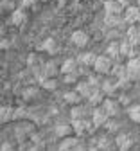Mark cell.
Masks as SVG:
<instances>
[{
	"mask_svg": "<svg viewBox=\"0 0 140 151\" xmlns=\"http://www.w3.org/2000/svg\"><path fill=\"white\" fill-rule=\"evenodd\" d=\"M113 58H110V56H97V60L93 63V70L97 74H111V68H113V63H111Z\"/></svg>",
	"mask_w": 140,
	"mask_h": 151,
	"instance_id": "1",
	"label": "cell"
},
{
	"mask_svg": "<svg viewBox=\"0 0 140 151\" xmlns=\"http://www.w3.org/2000/svg\"><path fill=\"white\" fill-rule=\"evenodd\" d=\"M95 124H93V121H86L85 117L83 119H74L72 121V128H74V133L75 135H85L86 131H92V128H93Z\"/></svg>",
	"mask_w": 140,
	"mask_h": 151,
	"instance_id": "2",
	"label": "cell"
},
{
	"mask_svg": "<svg viewBox=\"0 0 140 151\" xmlns=\"http://www.w3.org/2000/svg\"><path fill=\"white\" fill-rule=\"evenodd\" d=\"M108 119H110V115H108V111L104 110V106H103V104H101V106H93V111H92V121H93L95 128L104 126Z\"/></svg>",
	"mask_w": 140,
	"mask_h": 151,
	"instance_id": "3",
	"label": "cell"
},
{
	"mask_svg": "<svg viewBox=\"0 0 140 151\" xmlns=\"http://www.w3.org/2000/svg\"><path fill=\"white\" fill-rule=\"evenodd\" d=\"M126 67H128L129 79L131 81H140V58H136V56H135V58H129Z\"/></svg>",
	"mask_w": 140,
	"mask_h": 151,
	"instance_id": "4",
	"label": "cell"
},
{
	"mask_svg": "<svg viewBox=\"0 0 140 151\" xmlns=\"http://www.w3.org/2000/svg\"><path fill=\"white\" fill-rule=\"evenodd\" d=\"M124 16V22L128 24H138L140 22V7L138 6H128L126 11L122 13Z\"/></svg>",
	"mask_w": 140,
	"mask_h": 151,
	"instance_id": "5",
	"label": "cell"
},
{
	"mask_svg": "<svg viewBox=\"0 0 140 151\" xmlns=\"http://www.w3.org/2000/svg\"><path fill=\"white\" fill-rule=\"evenodd\" d=\"M124 6L121 0H106L104 2V13L108 14H122L124 13Z\"/></svg>",
	"mask_w": 140,
	"mask_h": 151,
	"instance_id": "6",
	"label": "cell"
},
{
	"mask_svg": "<svg viewBox=\"0 0 140 151\" xmlns=\"http://www.w3.org/2000/svg\"><path fill=\"white\" fill-rule=\"evenodd\" d=\"M79 137V135H77ZM77 137H65L61 142H59V149H61V151H67V149H81V140H79Z\"/></svg>",
	"mask_w": 140,
	"mask_h": 151,
	"instance_id": "7",
	"label": "cell"
},
{
	"mask_svg": "<svg viewBox=\"0 0 140 151\" xmlns=\"http://www.w3.org/2000/svg\"><path fill=\"white\" fill-rule=\"evenodd\" d=\"M70 42H72L75 47L83 49V47L88 45V34H86L85 31H74L72 36H70Z\"/></svg>",
	"mask_w": 140,
	"mask_h": 151,
	"instance_id": "8",
	"label": "cell"
},
{
	"mask_svg": "<svg viewBox=\"0 0 140 151\" xmlns=\"http://www.w3.org/2000/svg\"><path fill=\"white\" fill-rule=\"evenodd\" d=\"M104 110L108 111L110 117H117L118 113H121V101H115V99H104L103 103Z\"/></svg>",
	"mask_w": 140,
	"mask_h": 151,
	"instance_id": "9",
	"label": "cell"
},
{
	"mask_svg": "<svg viewBox=\"0 0 140 151\" xmlns=\"http://www.w3.org/2000/svg\"><path fill=\"white\" fill-rule=\"evenodd\" d=\"M25 22H27V13H25L24 7H22V9H14V11H11V24H13V25L20 27V25H24Z\"/></svg>",
	"mask_w": 140,
	"mask_h": 151,
	"instance_id": "10",
	"label": "cell"
},
{
	"mask_svg": "<svg viewBox=\"0 0 140 151\" xmlns=\"http://www.w3.org/2000/svg\"><path fill=\"white\" fill-rule=\"evenodd\" d=\"M75 90L83 96V99H88L95 88H93V86L88 83V79H86V81H77V83H75Z\"/></svg>",
	"mask_w": 140,
	"mask_h": 151,
	"instance_id": "11",
	"label": "cell"
},
{
	"mask_svg": "<svg viewBox=\"0 0 140 151\" xmlns=\"http://www.w3.org/2000/svg\"><path fill=\"white\" fill-rule=\"evenodd\" d=\"M104 99H106V93H104L101 88H97V90L92 92V96L88 97V103H90L92 106H101V104L104 103Z\"/></svg>",
	"mask_w": 140,
	"mask_h": 151,
	"instance_id": "12",
	"label": "cell"
},
{
	"mask_svg": "<svg viewBox=\"0 0 140 151\" xmlns=\"http://www.w3.org/2000/svg\"><path fill=\"white\" fill-rule=\"evenodd\" d=\"M121 54H122V58H135V43L129 42L128 38H126V42L121 43Z\"/></svg>",
	"mask_w": 140,
	"mask_h": 151,
	"instance_id": "13",
	"label": "cell"
},
{
	"mask_svg": "<svg viewBox=\"0 0 140 151\" xmlns=\"http://www.w3.org/2000/svg\"><path fill=\"white\" fill-rule=\"evenodd\" d=\"M95 60H97V56H95L93 52H83V54L77 58L79 65H83V67H93Z\"/></svg>",
	"mask_w": 140,
	"mask_h": 151,
	"instance_id": "14",
	"label": "cell"
},
{
	"mask_svg": "<svg viewBox=\"0 0 140 151\" xmlns=\"http://www.w3.org/2000/svg\"><path fill=\"white\" fill-rule=\"evenodd\" d=\"M126 38L129 42H133L135 45L140 42V29H138V25H135V24H131V27L126 31Z\"/></svg>",
	"mask_w": 140,
	"mask_h": 151,
	"instance_id": "15",
	"label": "cell"
},
{
	"mask_svg": "<svg viewBox=\"0 0 140 151\" xmlns=\"http://www.w3.org/2000/svg\"><path fill=\"white\" fill-rule=\"evenodd\" d=\"M72 131H74V128H72V122H70V124H57L56 129H54V133H56L57 137L65 139V137H68V135L72 133Z\"/></svg>",
	"mask_w": 140,
	"mask_h": 151,
	"instance_id": "16",
	"label": "cell"
},
{
	"mask_svg": "<svg viewBox=\"0 0 140 151\" xmlns=\"http://www.w3.org/2000/svg\"><path fill=\"white\" fill-rule=\"evenodd\" d=\"M63 99H65V103H68V104H79V103H81V99H83V96H81L77 90H72V92H67V93H65Z\"/></svg>",
	"mask_w": 140,
	"mask_h": 151,
	"instance_id": "17",
	"label": "cell"
},
{
	"mask_svg": "<svg viewBox=\"0 0 140 151\" xmlns=\"http://www.w3.org/2000/svg\"><path fill=\"white\" fill-rule=\"evenodd\" d=\"M39 50H45V52H49V54H54L56 50H57V43H56V40L54 38H47V40L38 47Z\"/></svg>",
	"mask_w": 140,
	"mask_h": 151,
	"instance_id": "18",
	"label": "cell"
},
{
	"mask_svg": "<svg viewBox=\"0 0 140 151\" xmlns=\"http://www.w3.org/2000/svg\"><path fill=\"white\" fill-rule=\"evenodd\" d=\"M77 65H79V61H77V60H72V58H70V60H65V61H63V65H61V68H59V70H61V74L75 72V70L79 68Z\"/></svg>",
	"mask_w": 140,
	"mask_h": 151,
	"instance_id": "19",
	"label": "cell"
},
{
	"mask_svg": "<svg viewBox=\"0 0 140 151\" xmlns=\"http://www.w3.org/2000/svg\"><path fill=\"white\" fill-rule=\"evenodd\" d=\"M106 54L110 56V58H113V60H117V58H121V43H117V42H111L110 45H108V49H106Z\"/></svg>",
	"mask_w": 140,
	"mask_h": 151,
	"instance_id": "20",
	"label": "cell"
},
{
	"mask_svg": "<svg viewBox=\"0 0 140 151\" xmlns=\"http://www.w3.org/2000/svg\"><path fill=\"white\" fill-rule=\"evenodd\" d=\"M115 146L118 147V149H128L129 146H131V139L128 137V135H124V133H121V135H118L117 139H115Z\"/></svg>",
	"mask_w": 140,
	"mask_h": 151,
	"instance_id": "21",
	"label": "cell"
},
{
	"mask_svg": "<svg viewBox=\"0 0 140 151\" xmlns=\"http://www.w3.org/2000/svg\"><path fill=\"white\" fill-rule=\"evenodd\" d=\"M126 113L129 115V119H131L133 122H140V104H131V106H128Z\"/></svg>",
	"mask_w": 140,
	"mask_h": 151,
	"instance_id": "22",
	"label": "cell"
},
{
	"mask_svg": "<svg viewBox=\"0 0 140 151\" xmlns=\"http://www.w3.org/2000/svg\"><path fill=\"white\" fill-rule=\"evenodd\" d=\"M13 115H14V108H11V106H4L2 110H0V121H2L4 124L13 121Z\"/></svg>",
	"mask_w": 140,
	"mask_h": 151,
	"instance_id": "23",
	"label": "cell"
},
{
	"mask_svg": "<svg viewBox=\"0 0 140 151\" xmlns=\"http://www.w3.org/2000/svg\"><path fill=\"white\" fill-rule=\"evenodd\" d=\"M43 72L47 74V78H56L57 72H61V70L56 67V63H54V61H47V63L43 65Z\"/></svg>",
	"mask_w": 140,
	"mask_h": 151,
	"instance_id": "24",
	"label": "cell"
},
{
	"mask_svg": "<svg viewBox=\"0 0 140 151\" xmlns=\"http://www.w3.org/2000/svg\"><path fill=\"white\" fill-rule=\"evenodd\" d=\"M111 74L117 76L118 79H121V78H126V76H128V67H126V65H121V63H117V65H113ZM128 78H129V76H128Z\"/></svg>",
	"mask_w": 140,
	"mask_h": 151,
	"instance_id": "25",
	"label": "cell"
},
{
	"mask_svg": "<svg viewBox=\"0 0 140 151\" xmlns=\"http://www.w3.org/2000/svg\"><path fill=\"white\" fill-rule=\"evenodd\" d=\"M85 108H81V106H77V104H72V110H70V119L74 121V119H83L85 117Z\"/></svg>",
	"mask_w": 140,
	"mask_h": 151,
	"instance_id": "26",
	"label": "cell"
},
{
	"mask_svg": "<svg viewBox=\"0 0 140 151\" xmlns=\"http://www.w3.org/2000/svg\"><path fill=\"white\" fill-rule=\"evenodd\" d=\"M117 88H118L117 83H111V81H103V85H101V90L106 93V96H111V93H113Z\"/></svg>",
	"mask_w": 140,
	"mask_h": 151,
	"instance_id": "27",
	"label": "cell"
},
{
	"mask_svg": "<svg viewBox=\"0 0 140 151\" xmlns=\"http://www.w3.org/2000/svg\"><path fill=\"white\" fill-rule=\"evenodd\" d=\"M121 16L122 14H108V13H104V22L108 25H117V24H121Z\"/></svg>",
	"mask_w": 140,
	"mask_h": 151,
	"instance_id": "28",
	"label": "cell"
},
{
	"mask_svg": "<svg viewBox=\"0 0 140 151\" xmlns=\"http://www.w3.org/2000/svg\"><path fill=\"white\" fill-rule=\"evenodd\" d=\"M63 81H65L67 85H75V83H77V70H75V72L63 74Z\"/></svg>",
	"mask_w": 140,
	"mask_h": 151,
	"instance_id": "29",
	"label": "cell"
},
{
	"mask_svg": "<svg viewBox=\"0 0 140 151\" xmlns=\"http://www.w3.org/2000/svg\"><path fill=\"white\" fill-rule=\"evenodd\" d=\"M88 83L97 90V88H101V85H103V81L99 79V74L95 72V74H92V76H88Z\"/></svg>",
	"mask_w": 140,
	"mask_h": 151,
	"instance_id": "30",
	"label": "cell"
},
{
	"mask_svg": "<svg viewBox=\"0 0 140 151\" xmlns=\"http://www.w3.org/2000/svg\"><path fill=\"white\" fill-rule=\"evenodd\" d=\"M42 86H43L45 90H56V86H57V81H56V78H47V79L42 83Z\"/></svg>",
	"mask_w": 140,
	"mask_h": 151,
	"instance_id": "31",
	"label": "cell"
},
{
	"mask_svg": "<svg viewBox=\"0 0 140 151\" xmlns=\"http://www.w3.org/2000/svg\"><path fill=\"white\" fill-rule=\"evenodd\" d=\"M97 147L99 149H110L111 147V140L108 137H101V139H99V142H97Z\"/></svg>",
	"mask_w": 140,
	"mask_h": 151,
	"instance_id": "32",
	"label": "cell"
},
{
	"mask_svg": "<svg viewBox=\"0 0 140 151\" xmlns=\"http://www.w3.org/2000/svg\"><path fill=\"white\" fill-rule=\"evenodd\" d=\"M36 96H38V88H27V90L24 92V99H25V101H32Z\"/></svg>",
	"mask_w": 140,
	"mask_h": 151,
	"instance_id": "33",
	"label": "cell"
},
{
	"mask_svg": "<svg viewBox=\"0 0 140 151\" xmlns=\"http://www.w3.org/2000/svg\"><path fill=\"white\" fill-rule=\"evenodd\" d=\"M25 117H27V111H25V108H14L13 121H20V119H25Z\"/></svg>",
	"mask_w": 140,
	"mask_h": 151,
	"instance_id": "34",
	"label": "cell"
},
{
	"mask_svg": "<svg viewBox=\"0 0 140 151\" xmlns=\"http://www.w3.org/2000/svg\"><path fill=\"white\" fill-rule=\"evenodd\" d=\"M104 128H106L108 131H117V129H118V122H117V121H110V119H108V121H106V124H104Z\"/></svg>",
	"mask_w": 140,
	"mask_h": 151,
	"instance_id": "35",
	"label": "cell"
},
{
	"mask_svg": "<svg viewBox=\"0 0 140 151\" xmlns=\"http://www.w3.org/2000/svg\"><path fill=\"white\" fill-rule=\"evenodd\" d=\"M2 9L4 11H14V2H13V0H4V2H2Z\"/></svg>",
	"mask_w": 140,
	"mask_h": 151,
	"instance_id": "36",
	"label": "cell"
},
{
	"mask_svg": "<svg viewBox=\"0 0 140 151\" xmlns=\"http://www.w3.org/2000/svg\"><path fill=\"white\" fill-rule=\"evenodd\" d=\"M36 4V0H22V2H20V6H22L24 9H27V7H32Z\"/></svg>",
	"mask_w": 140,
	"mask_h": 151,
	"instance_id": "37",
	"label": "cell"
},
{
	"mask_svg": "<svg viewBox=\"0 0 140 151\" xmlns=\"http://www.w3.org/2000/svg\"><path fill=\"white\" fill-rule=\"evenodd\" d=\"M27 63H29V67H32L34 63H42V61L38 60V56H36V54H31V56H29V60H27Z\"/></svg>",
	"mask_w": 140,
	"mask_h": 151,
	"instance_id": "38",
	"label": "cell"
},
{
	"mask_svg": "<svg viewBox=\"0 0 140 151\" xmlns=\"http://www.w3.org/2000/svg\"><path fill=\"white\" fill-rule=\"evenodd\" d=\"M118 101H121V104L129 106V97H128V96H121V99H118Z\"/></svg>",
	"mask_w": 140,
	"mask_h": 151,
	"instance_id": "39",
	"label": "cell"
},
{
	"mask_svg": "<svg viewBox=\"0 0 140 151\" xmlns=\"http://www.w3.org/2000/svg\"><path fill=\"white\" fill-rule=\"evenodd\" d=\"M65 4H67V0H57V6H59V7H63Z\"/></svg>",
	"mask_w": 140,
	"mask_h": 151,
	"instance_id": "40",
	"label": "cell"
},
{
	"mask_svg": "<svg viewBox=\"0 0 140 151\" xmlns=\"http://www.w3.org/2000/svg\"><path fill=\"white\" fill-rule=\"evenodd\" d=\"M2 47L7 49V47H9V42H7V40H2Z\"/></svg>",
	"mask_w": 140,
	"mask_h": 151,
	"instance_id": "41",
	"label": "cell"
},
{
	"mask_svg": "<svg viewBox=\"0 0 140 151\" xmlns=\"http://www.w3.org/2000/svg\"><path fill=\"white\" fill-rule=\"evenodd\" d=\"M121 2H122V6H124V7H128V0H121Z\"/></svg>",
	"mask_w": 140,
	"mask_h": 151,
	"instance_id": "42",
	"label": "cell"
},
{
	"mask_svg": "<svg viewBox=\"0 0 140 151\" xmlns=\"http://www.w3.org/2000/svg\"><path fill=\"white\" fill-rule=\"evenodd\" d=\"M136 6H138V7H140V0H136Z\"/></svg>",
	"mask_w": 140,
	"mask_h": 151,
	"instance_id": "43",
	"label": "cell"
},
{
	"mask_svg": "<svg viewBox=\"0 0 140 151\" xmlns=\"http://www.w3.org/2000/svg\"><path fill=\"white\" fill-rule=\"evenodd\" d=\"M39 2H49V0H39Z\"/></svg>",
	"mask_w": 140,
	"mask_h": 151,
	"instance_id": "44",
	"label": "cell"
},
{
	"mask_svg": "<svg viewBox=\"0 0 140 151\" xmlns=\"http://www.w3.org/2000/svg\"><path fill=\"white\" fill-rule=\"evenodd\" d=\"M138 29H140V22H138Z\"/></svg>",
	"mask_w": 140,
	"mask_h": 151,
	"instance_id": "45",
	"label": "cell"
}]
</instances>
